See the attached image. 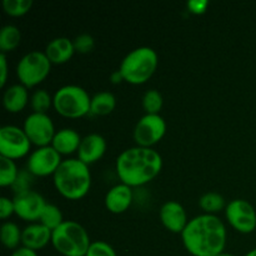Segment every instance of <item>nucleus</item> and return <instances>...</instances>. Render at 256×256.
<instances>
[{"label": "nucleus", "instance_id": "f257e3e1", "mask_svg": "<svg viewBox=\"0 0 256 256\" xmlns=\"http://www.w3.org/2000/svg\"><path fill=\"white\" fill-rule=\"evenodd\" d=\"M186 252L192 256H216L224 252L226 228L216 215L202 214L189 220L182 232Z\"/></svg>", "mask_w": 256, "mask_h": 256}, {"label": "nucleus", "instance_id": "f03ea898", "mask_svg": "<svg viewBox=\"0 0 256 256\" xmlns=\"http://www.w3.org/2000/svg\"><path fill=\"white\" fill-rule=\"evenodd\" d=\"M162 169V158L152 148L134 146L120 152L115 170L122 184L130 188L142 186L152 182Z\"/></svg>", "mask_w": 256, "mask_h": 256}, {"label": "nucleus", "instance_id": "7ed1b4c3", "mask_svg": "<svg viewBox=\"0 0 256 256\" xmlns=\"http://www.w3.org/2000/svg\"><path fill=\"white\" fill-rule=\"evenodd\" d=\"M54 186L62 198L68 200H80L89 192L92 186V174L89 165L76 158L62 160L52 175Z\"/></svg>", "mask_w": 256, "mask_h": 256}, {"label": "nucleus", "instance_id": "20e7f679", "mask_svg": "<svg viewBox=\"0 0 256 256\" xmlns=\"http://www.w3.org/2000/svg\"><path fill=\"white\" fill-rule=\"evenodd\" d=\"M159 58L156 52L150 46H140L132 50L122 59L119 72H122L124 82L132 85L146 82L156 72Z\"/></svg>", "mask_w": 256, "mask_h": 256}, {"label": "nucleus", "instance_id": "39448f33", "mask_svg": "<svg viewBox=\"0 0 256 256\" xmlns=\"http://www.w3.org/2000/svg\"><path fill=\"white\" fill-rule=\"evenodd\" d=\"M52 244L62 256H85L92 242L82 224L74 220H65L52 230Z\"/></svg>", "mask_w": 256, "mask_h": 256}, {"label": "nucleus", "instance_id": "423d86ee", "mask_svg": "<svg viewBox=\"0 0 256 256\" xmlns=\"http://www.w3.org/2000/svg\"><path fill=\"white\" fill-rule=\"evenodd\" d=\"M92 98L79 85H64L52 95L55 112L68 119H80L90 114Z\"/></svg>", "mask_w": 256, "mask_h": 256}, {"label": "nucleus", "instance_id": "0eeeda50", "mask_svg": "<svg viewBox=\"0 0 256 256\" xmlns=\"http://www.w3.org/2000/svg\"><path fill=\"white\" fill-rule=\"evenodd\" d=\"M52 70V62L45 52L32 50L26 52L16 65V76L28 89L42 84Z\"/></svg>", "mask_w": 256, "mask_h": 256}, {"label": "nucleus", "instance_id": "6e6552de", "mask_svg": "<svg viewBox=\"0 0 256 256\" xmlns=\"http://www.w3.org/2000/svg\"><path fill=\"white\" fill-rule=\"evenodd\" d=\"M32 142L24 129L15 125L0 128V156L18 160L29 154Z\"/></svg>", "mask_w": 256, "mask_h": 256}, {"label": "nucleus", "instance_id": "1a4fd4ad", "mask_svg": "<svg viewBox=\"0 0 256 256\" xmlns=\"http://www.w3.org/2000/svg\"><path fill=\"white\" fill-rule=\"evenodd\" d=\"M166 122L160 114H145L134 129V140L138 146L152 148L164 138Z\"/></svg>", "mask_w": 256, "mask_h": 256}, {"label": "nucleus", "instance_id": "9d476101", "mask_svg": "<svg viewBox=\"0 0 256 256\" xmlns=\"http://www.w3.org/2000/svg\"><path fill=\"white\" fill-rule=\"evenodd\" d=\"M22 129L32 144L36 145L38 148L52 145V139L56 134L52 118L42 112H32L28 115L26 119L24 120Z\"/></svg>", "mask_w": 256, "mask_h": 256}, {"label": "nucleus", "instance_id": "9b49d317", "mask_svg": "<svg viewBox=\"0 0 256 256\" xmlns=\"http://www.w3.org/2000/svg\"><path fill=\"white\" fill-rule=\"evenodd\" d=\"M225 218L230 226L242 234H250L256 229V212L246 200L235 199L225 208Z\"/></svg>", "mask_w": 256, "mask_h": 256}, {"label": "nucleus", "instance_id": "f8f14e48", "mask_svg": "<svg viewBox=\"0 0 256 256\" xmlns=\"http://www.w3.org/2000/svg\"><path fill=\"white\" fill-rule=\"evenodd\" d=\"M12 200H14L15 215L30 224L39 222L48 204L40 192L30 189L16 192Z\"/></svg>", "mask_w": 256, "mask_h": 256}, {"label": "nucleus", "instance_id": "ddd939ff", "mask_svg": "<svg viewBox=\"0 0 256 256\" xmlns=\"http://www.w3.org/2000/svg\"><path fill=\"white\" fill-rule=\"evenodd\" d=\"M62 155L52 146H42L35 149L28 158V172L34 176L45 178L54 175L62 164Z\"/></svg>", "mask_w": 256, "mask_h": 256}, {"label": "nucleus", "instance_id": "4468645a", "mask_svg": "<svg viewBox=\"0 0 256 256\" xmlns=\"http://www.w3.org/2000/svg\"><path fill=\"white\" fill-rule=\"evenodd\" d=\"M159 216L160 222L164 225L165 229L169 230L170 232H174V234L182 235V232H184L188 222H189L184 206L180 202H172V200L166 202L162 205Z\"/></svg>", "mask_w": 256, "mask_h": 256}, {"label": "nucleus", "instance_id": "2eb2a0df", "mask_svg": "<svg viewBox=\"0 0 256 256\" xmlns=\"http://www.w3.org/2000/svg\"><path fill=\"white\" fill-rule=\"evenodd\" d=\"M106 152V140L100 134L92 132L82 138L78 150V159L84 164L90 165L99 162Z\"/></svg>", "mask_w": 256, "mask_h": 256}, {"label": "nucleus", "instance_id": "dca6fc26", "mask_svg": "<svg viewBox=\"0 0 256 256\" xmlns=\"http://www.w3.org/2000/svg\"><path fill=\"white\" fill-rule=\"evenodd\" d=\"M132 188L120 184L112 186L105 195V208L112 214H122L132 204Z\"/></svg>", "mask_w": 256, "mask_h": 256}, {"label": "nucleus", "instance_id": "f3484780", "mask_svg": "<svg viewBox=\"0 0 256 256\" xmlns=\"http://www.w3.org/2000/svg\"><path fill=\"white\" fill-rule=\"evenodd\" d=\"M52 230L40 222H32L24 228L22 235V244L30 250H42L52 242Z\"/></svg>", "mask_w": 256, "mask_h": 256}, {"label": "nucleus", "instance_id": "a211bd4d", "mask_svg": "<svg viewBox=\"0 0 256 256\" xmlns=\"http://www.w3.org/2000/svg\"><path fill=\"white\" fill-rule=\"evenodd\" d=\"M44 52L52 64L60 65L69 62L76 52H75L72 40H70L69 38L60 36L55 38L52 42H48Z\"/></svg>", "mask_w": 256, "mask_h": 256}, {"label": "nucleus", "instance_id": "6ab92c4d", "mask_svg": "<svg viewBox=\"0 0 256 256\" xmlns=\"http://www.w3.org/2000/svg\"><path fill=\"white\" fill-rule=\"evenodd\" d=\"M29 102V92L28 88L19 84L10 85L2 95V105L5 110L12 114L22 112Z\"/></svg>", "mask_w": 256, "mask_h": 256}, {"label": "nucleus", "instance_id": "aec40b11", "mask_svg": "<svg viewBox=\"0 0 256 256\" xmlns=\"http://www.w3.org/2000/svg\"><path fill=\"white\" fill-rule=\"evenodd\" d=\"M82 140V138L80 136L76 130L65 128V129L56 132L54 139H52V146L60 155H70L75 152H78Z\"/></svg>", "mask_w": 256, "mask_h": 256}, {"label": "nucleus", "instance_id": "412c9836", "mask_svg": "<svg viewBox=\"0 0 256 256\" xmlns=\"http://www.w3.org/2000/svg\"><path fill=\"white\" fill-rule=\"evenodd\" d=\"M116 106V99L114 94L110 92H96L92 98V105H90V114L104 116L114 112Z\"/></svg>", "mask_w": 256, "mask_h": 256}, {"label": "nucleus", "instance_id": "4be33fe9", "mask_svg": "<svg viewBox=\"0 0 256 256\" xmlns=\"http://www.w3.org/2000/svg\"><path fill=\"white\" fill-rule=\"evenodd\" d=\"M22 42V32L15 25H5L0 30V50L2 54L14 52Z\"/></svg>", "mask_w": 256, "mask_h": 256}, {"label": "nucleus", "instance_id": "5701e85b", "mask_svg": "<svg viewBox=\"0 0 256 256\" xmlns=\"http://www.w3.org/2000/svg\"><path fill=\"white\" fill-rule=\"evenodd\" d=\"M22 230L12 222H5L0 229V239L6 249L16 250L22 242Z\"/></svg>", "mask_w": 256, "mask_h": 256}, {"label": "nucleus", "instance_id": "b1692460", "mask_svg": "<svg viewBox=\"0 0 256 256\" xmlns=\"http://www.w3.org/2000/svg\"><path fill=\"white\" fill-rule=\"evenodd\" d=\"M199 206L202 208L204 214L215 215L216 212L224 210L226 208V204H225V199L222 195L214 192H210L200 198Z\"/></svg>", "mask_w": 256, "mask_h": 256}, {"label": "nucleus", "instance_id": "393cba45", "mask_svg": "<svg viewBox=\"0 0 256 256\" xmlns=\"http://www.w3.org/2000/svg\"><path fill=\"white\" fill-rule=\"evenodd\" d=\"M19 178V172L14 160L0 156V185L12 186Z\"/></svg>", "mask_w": 256, "mask_h": 256}, {"label": "nucleus", "instance_id": "a878e982", "mask_svg": "<svg viewBox=\"0 0 256 256\" xmlns=\"http://www.w3.org/2000/svg\"><path fill=\"white\" fill-rule=\"evenodd\" d=\"M64 222L65 220L64 218H62V210L54 204H46V206H45L44 212H42L39 220L40 224L46 226L48 229H50L52 232L56 229L58 226H60Z\"/></svg>", "mask_w": 256, "mask_h": 256}, {"label": "nucleus", "instance_id": "bb28decb", "mask_svg": "<svg viewBox=\"0 0 256 256\" xmlns=\"http://www.w3.org/2000/svg\"><path fill=\"white\" fill-rule=\"evenodd\" d=\"M30 105L32 112H42L46 114L48 110L52 106V96L45 89H38L30 96Z\"/></svg>", "mask_w": 256, "mask_h": 256}, {"label": "nucleus", "instance_id": "cd10ccee", "mask_svg": "<svg viewBox=\"0 0 256 256\" xmlns=\"http://www.w3.org/2000/svg\"><path fill=\"white\" fill-rule=\"evenodd\" d=\"M142 104L146 114H159L164 100H162V95L158 90L150 89L142 96Z\"/></svg>", "mask_w": 256, "mask_h": 256}, {"label": "nucleus", "instance_id": "c85d7f7f", "mask_svg": "<svg viewBox=\"0 0 256 256\" xmlns=\"http://www.w3.org/2000/svg\"><path fill=\"white\" fill-rule=\"evenodd\" d=\"M32 6V0H4L2 9L10 16H22Z\"/></svg>", "mask_w": 256, "mask_h": 256}, {"label": "nucleus", "instance_id": "c756f323", "mask_svg": "<svg viewBox=\"0 0 256 256\" xmlns=\"http://www.w3.org/2000/svg\"><path fill=\"white\" fill-rule=\"evenodd\" d=\"M85 256H118L114 248L106 242H92Z\"/></svg>", "mask_w": 256, "mask_h": 256}, {"label": "nucleus", "instance_id": "7c9ffc66", "mask_svg": "<svg viewBox=\"0 0 256 256\" xmlns=\"http://www.w3.org/2000/svg\"><path fill=\"white\" fill-rule=\"evenodd\" d=\"M72 42H74L75 52H80V54H88V52H90L94 49V38L89 34L78 35Z\"/></svg>", "mask_w": 256, "mask_h": 256}, {"label": "nucleus", "instance_id": "2f4dec72", "mask_svg": "<svg viewBox=\"0 0 256 256\" xmlns=\"http://www.w3.org/2000/svg\"><path fill=\"white\" fill-rule=\"evenodd\" d=\"M12 214H15L14 200L9 199L6 196L0 198V218L2 220H6Z\"/></svg>", "mask_w": 256, "mask_h": 256}, {"label": "nucleus", "instance_id": "473e14b6", "mask_svg": "<svg viewBox=\"0 0 256 256\" xmlns=\"http://www.w3.org/2000/svg\"><path fill=\"white\" fill-rule=\"evenodd\" d=\"M209 6L208 0H190L186 2V8L192 14H204L206 12V8Z\"/></svg>", "mask_w": 256, "mask_h": 256}, {"label": "nucleus", "instance_id": "72a5a7b5", "mask_svg": "<svg viewBox=\"0 0 256 256\" xmlns=\"http://www.w3.org/2000/svg\"><path fill=\"white\" fill-rule=\"evenodd\" d=\"M8 60H6V54H2L0 52V86L4 88L8 80Z\"/></svg>", "mask_w": 256, "mask_h": 256}, {"label": "nucleus", "instance_id": "f704fd0d", "mask_svg": "<svg viewBox=\"0 0 256 256\" xmlns=\"http://www.w3.org/2000/svg\"><path fill=\"white\" fill-rule=\"evenodd\" d=\"M10 256H38L36 252H34V250H30L28 249V248H19V249L14 250L12 252V254Z\"/></svg>", "mask_w": 256, "mask_h": 256}, {"label": "nucleus", "instance_id": "c9c22d12", "mask_svg": "<svg viewBox=\"0 0 256 256\" xmlns=\"http://www.w3.org/2000/svg\"><path fill=\"white\" fill-rule=\"evenodd\" d=\"M110 80H112V84H119V82H124V78H122V72H120L119 70H116V72H114L110 75Z\"/></svg>", "mask_w": 256, "mask_h": 256}, {"label": "nucleus", "instance_id": "e433bc0d", "mask_svg": "<svg viewBox=\"0 0 256 256\" xmlns=\"http://www.w3.org/2000/svg\"><path fill=\"white\" fill-rule=\"evenodd\" d=\"M245 256H256V249H252V250H250L249 252H248L246 255Z\"/></svg>", "mask_w": 256, "mask_h": 256}, {"label": "nucleus", "instance_id": "4c0bfd02", "mask_svg": "<svg viewBox=\"0 0 256 256\" xmlns=\"http://www.w3.org/2000/svg\"><path fill=\"white\" fill-rule=\"evenodd\" d=\"M216 256H235V255H232V254H229V252H222V254H219V255H216Z\"/></svg>", "mask_w": 256, "mask_h": 256}]
</instances>
